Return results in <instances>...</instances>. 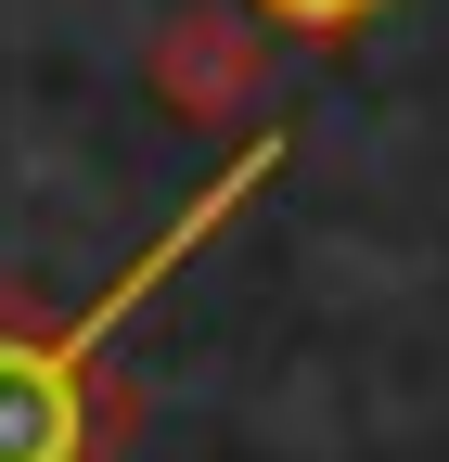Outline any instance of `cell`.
Returning a JSON list of instances; mask_svg holds the SVG:
<instances>
[{"mask_svg":"<svg viewBox=\"0 0 449 462\" xmlns=\"http://www.w3.org/2000/svg\"><path fill=\"white\" fill-rule=\"evenodd\" d=\"M270 90V39L244 0H193V14H167L154 39V103L167 116H193V129H244Z\"/></svg>","mask_w":449,"mask_h":462,"instance_id":"cell-2","label":"cell"},{"mask_svg":"<svg viewBox=\"0 0 449 462\" xmlns=\"http://www.w3.org/2000/svg\"><path fill=\"white\" fill-rule=\"evenodd\" d=\"M283 154H296L283 129H257L244 154H218V180L167 218L78 321H51V334H39V321H0V462H103V449L129 437V398H116V373H103V346H116L167 282H180V257H206L218 231L270 193V167H283Z\"/></svg>","mask_w":449,"mask_h":462,"instance_id":"cell-1","label":"cell"},{"mask_svg":"<svg viewBox=\"0 0 449 462\" xmlns=\"http://www.w3.org/2000/svg\"><path fill=\"white\" fill-rule=\"evenodd\" d=\"M270 26H296V39H347V26H372L385 0H257Z\"/></svg>","mask_w":449,"mask_h":462,"instance_id":"cell-3","label":"cell"}]
</instances>
